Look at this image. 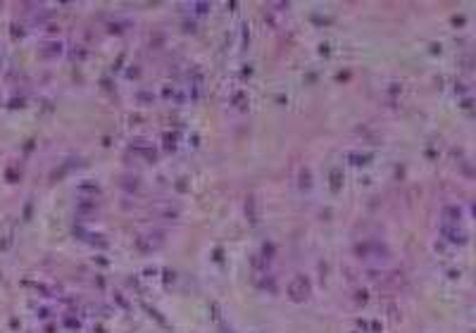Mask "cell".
<instances>
[{"label":"cell","instance_id":"obj_1","mask_svg":"<svg viewBox=\"0 0 476 333\" xmlns=\"http://www.w3.org/2000/svg\"><path fill=\"white\" fill-rule=\"evenodd\" d=\"M310 281L305 276H296L293 281L288 283V295H290V300L293 302H303V300H307L310 298Z\"/></svg>","mask_w":476,"mask_h":333},{"label":"cell","instance_id":"obj_2","mask_svg":"<svg viewBox=\"0 0 476 333\" xmlns=\"http://www.w3.org/2000/svg\"><path fill=\"white\" fill-rule=\"evenodd\" d=\"M441 233L445 241H450V243H460L464 245L467 243V238H469V233L460 226V224H441Z\"/></svg>","mask_w":476,"mask_h":333},{"label":"cell","instance_id":"obj_3","mask_svg":"<svg viewBox=\"0 0 476 333\" xmlns=\"http://www.w3.org/2000/svg\"><path fill=\"white\" fill-rule=\"evenodd\" d=\"M460 222H462V207L448 205L443 209V224H460Z\"/></svg>","mask_w":476,"mask_h":333}]
</instances>
